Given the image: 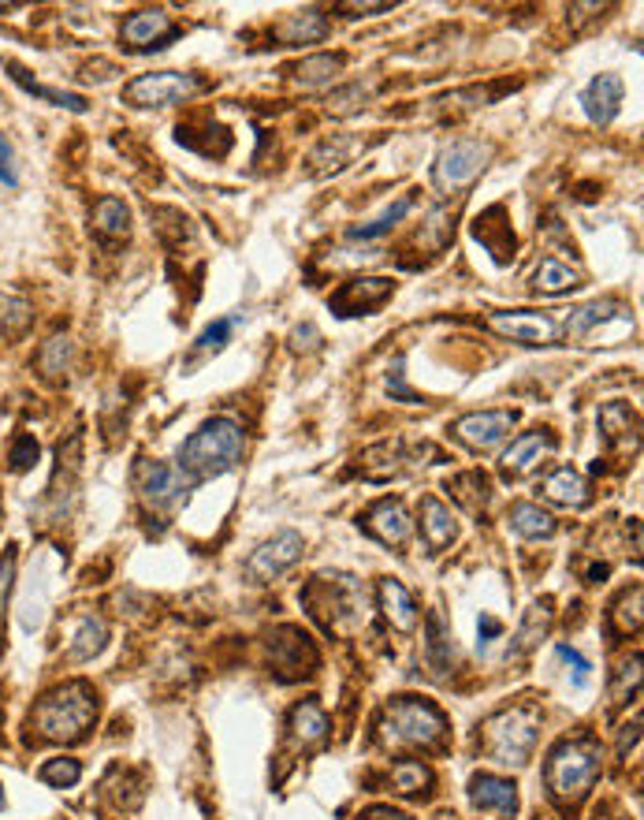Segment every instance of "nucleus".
Instances as JSON below:
<instances>
[{"label":"nucleus","instance_id":"f257e3e1","mask_svg":"<svg viewBox=\"0 0 644 820\" xmlns=\"http://www.w3.org/2000/svg\"><path fill=\"white\" fill-rule=\"evenodd\" d=\"M242 452H246L242 425L231 418H209L182 441L179 455H176V463H179L176 471L187 477L190 485L212 482V477L235 471V466L242 463Z\"/></svg>","mask_w":644,"mask_h":820},{"label":"nucleus","instance_id":"f03ea898","mask_svg":"<svg viewBox=\"0 0 644 820\" xmlns=\"http://www.w3.org/2000/svg\"><path fill=\"white\" fill-rule=\"evenodd\" d=\"M93 720H98V694L82 679H71V683L49 690L34 709V728L46 742H82L86 731L93 728Z\"/></svg>","mask_w":644,"mask_h":820},{"label":"nucleus","instance_id":"7ed1b4c3","mask_svg":"<svg viewBox=\"0 0 644 820\" xmlns=\"http://www.w3.org/2000/svg\"><path fill=\"white\" fill-rule=\"evenodd\" d=\"M600 769H604V761H600V745L593 739H566L547 753L544 764L547 794L559 806H577L593 791Z\"/></svg>","mask_w":644,"mask_h":820},{"label":"nucleus","instance_id":"20e7f679","mask_svg":"<svg viewBox=\"0 0 644 820\" xmlns=\"http://www.w3.org/2000/svg\"><path fill=\"white\" fill-rule=\"evenodd\" d=\"M444 734H447L444 712L425 698H395L380 717V739L388 745L436 750V745H444Z\"/></svg>","mask_w":644,"mask_h":820},{"label":"nucleus","instance_id":"39448f33","mask_svg":"<svg viewBox=\"0 0 644 820\" xmlns=\"http://www.w3.org/2000/svg\"><path fill=\"white\" fill-rule=\"evenodd\" d=\"M536 731H541V712L536 709L529 705L503 709L485 723V753L492 761L518 769V764L529 761V753L536 745Z\"/></svg>","mask_w":644,"mask_h":820},{"label":"nucleus","instance_id":"423d86ee","mask_svg":"<svg viewBox=\"0 0 644 820\" xmlns=\"http://www.w3.org/2000/svg\"><path fill=\"white\" fill-rule=\"evenodd\" d=\"M303 601L314 612V620L325 623L328 631H343V620L358 623L365 612V596L358 593V582L347 579V574H320V579L306 585Z\"/></svg>","mask_w":644,"mask_h":820},{"label":"nucleus","instance_id":"0eeeda50","mask_svg":"<svg viewBox=\"0 0 644 820\" xmlns=\"http://www.w3.org/2000/svg\"><path fill=\"white\" fill-rule=\"evenodd\" d=\"M488 157H492V146L477 142V138H455V142H447L444 149H439L436 168H433L436 187L444 190V195H458V190H466L480 172H485Z\"/></svg>","mask_w":644,"mask_h":820},{"label":"nucleus","instance_id":"6e6552de","mask_svg":"<svg viewBox=\"0 0 644 820\" xmlns=\"http://www.w3.org/2000/svg\"><path fill=\"white\" fill-rule=\"evenodd\" d=\"M201 90V82L195 75L182 71H153V75H138L135 82L123 87V101L135 105V109H168V105H182L190 101Z\"/></svg>","mask_w":644,"mask_h":820},{"label":"nucleus","instance_id":"1a4fd4ad","mask_svg":"<svg viewBox=\"0 0 644 820\" xmlns=\"http://www.w3.org/2000/svg\"><path fill=\"white\" fill-rule=\"evenodd\" d=\"M268 660H273V671L284 683H295V679H306L317 671V645L298 626H276L268 634Z\"/></svg>","mask_w":644,"mask_h":820},{"label":"nucleus","instance_id":"9d476101","mask_svg":"<svg viewBox=\"0 0 644 820\" xmlns=\"http://www.w3.org/2000/svg\"><path fill=\"white\" fill-rule=\"evenodd\" d=\"M488 325L499 336L514 339L525 347H552L563 336V325L552 314H533V310H514V314H492Z\"/></svg>","mask_w":644,"mask_h":820},{"label":"nucleus","instance_id":"9b49d317","mask_svg":"<svg viewBox=\"0 0 644 820\" xmlns=\"http://www.w3.org/2000/svg\"><path fill=\"white\" fill-rule=\"evenodd\" d=\"M298 560H303V534L280 530V534L273 541H265V545L246 560V574H250L254 582H273V579H280L284 571H291Z\"/></svg>","mask_w":644,"mask_h":820},{"label":"nucleus","instance_id":"f8f14e48","mask_svg":"<svg viewBox=\"0 0 644 820\" xmlns=\"http://www.w3.org/2000/svg\"><path fill=\"white\" fill-rule=\"evenodd\" d=\"M395 295V280L388 276H358V280L343 284L336 295H331V314L339 317H361L380 310L384 303Z\"/></svg>","mask_w":644,"mask_h":820},{"label":"nucleus","instance_id":"ddd939ff","mask_svg":"<svg viewBox=\"0 0 644 820\" xmlns=\"http://www.w3.org/2000/svg\"><path fill=\"white\" fill-rule=\"evenodd\" d=\"M135 477H138V493H142V500L153 511L176 507L179 500H187V493L195 488L176 471V466H168V463H142Z\"/></svg>","mask_w":644,"mask_h":820},{"label":"nucleus","instance_id":"4468645a","mask_svg":"<svg viewBox=\"0 0 644 820\" xmlns=\"http://www.w3.org/2000/svg\"><path fill=\"white\" fill-rule=\"evenodd\" d=\"M176 34L179 30L165 8H142V12H131L123 19L120 41H123V49H131V52H153V49H165V41H171Z\"/></svg>","mask_w":644,"mask_h":820},{"label":"nucleus","instance_id":"2eb2a0df","mask_svg":"<svg viewBox=\"0 0 644 820\" xmlns=\"http://www.w3.org/2000/svg\"><path fill=\"white\" fill-rule=\"evenodd\" d=\"M514 422H518L514 411H474L455 422V436L466 447H474V452H488V447L507 441Z\"/></svg>","mask_w":644,"mask_h":820},{"label":"nucleus","instance_id":"dca6fc26","mask_svg":"<svg viewBox=\"0 0 644 820\" xmlns=\"http://www.w3.org/2000/svg\"><path fill=\"white\" fill-rule=\"evenodd\" d=\"M361 526H365V534L377 537L380 545L403 549L406 541H410L414 522H410V515H406L403 500H392V496H388V500H377V504L365 511V515H361Z\"/></svg>","mask_w":644,"mask_h":820},{"label":"nucleus","instance_id":"f3484780","mask_svg":"<svg viewBox=\"0 0 644 820\" xmlns=\"http://www.w3.org/2000/svg\"><path fill=\"white\" fill-rule=\"evenodd\" d=\"M555 452V441L547 429H533V433H522L518 441H514L507 452H503V474L511 477H522L529 474L533 466H541V460H547V455Z\"/></svg>","mask_w":644,"mask_h":820},{"label":"nucleus","instance_id":"a211bd4d","mask_svg":"<svg viewBox=\"0 0 644 820\" xmlns=\"http://www.w3.org/2000/svg\"><path fill=\"white\" fill-rule=\"evenodd\" d=\"M377 604H380L384 620H388L399 634H414L417 631V615H422V612H417L414 593L406 590L403 582L380 579V585H377Z\"/></svg>","mask_w":644,"mask_h":820},{"label":"nucleus","instance_id":"6ab92c4d","mask_svg":"<svg viewBox=\"0 0 644 820\" xmlns=\"http://www.w3.org/2000/svg\"><path fill=\"white\" fill-rule=\"evenodd\" d=\"M622 93H626V87H622L618 75H596V79L582 90L585 116L600 127L611 124L622 109Z\"/></svg>","mask_w":644,"mask_h":820},{"label":"nucleus","instance_id":"aec40b11","mask_svg":"<svg viewBox=\"0 0 644 820\" xmlns=\"http://www.w3.org/2000/svg\"><path fill=\"white\" fill-rule=\"evenodd\" d=\"M469 798H474V806L492 809V813H499V817L518 813V787L511 780H503V775H492V772L474 775V780H469Z\"/></svg>","mask_w":644,"mask_h":820},{"label":"nucleus","instance_id":"412c9836","mask_svg":"<svg viewBox=\"0 0 644 820\" xmlns=\"http://www.w3.org/2000/svg\"><path fill=\"white\" fill-rule=\"evenodd\" d=\"M630 310L615 298H604V303H588V306H577V310L563 322V336L566 339H585L588 333H596L600 325L607 322H626Z\"/></svg>","mask_w":644,"mask_h":820},{"label":"nucleus","instance_id":"4be33fe9","mask_svg":"<svg viewBox=\"0 0 644 820\" xmlns=\"http://www.w3.org/2000/svg\"><path fill=\"white\" fill-rule=\"evenodd\" d=\"M541 488H544V496L552 500V504H559V507L582 511V507L593 504V488H588V482L574 471V466H559V471H552L544 477Z\"/></svg>","mask_w":644,"mask_h":820},{"label":"nucleus","instance_id":"5701e85b","mask_svg":"<svg viewBox=\"0 0 644 820\" xmlns=\"http://www.w3.org/2000/svg\"><path fill=\"white\" fill-rule=\"evenodd\" d=\"M425 664L433 668V675L444 679L450 664H455V638H450V626L444 623V615L439 612H428V623H425Z\"/></svg>","mask_w":644,"mask_h":820},{"label":"nucleus","instance_id":"b1692460","mask_svg":"<svg viewBox=\"0 0 644 820\" xmlns=\"http://www.w3.org/2000/svg\"><path fill=\"white\" fill-rule=\"evenodd\" d=\"M422 534H425V545L433 549V552H444L450 541H455V534H458L450 507L439 504L436 496H425L422 500Z\"/></svg>","mask_w":644,"mask_h":820},{"label":"nucleus","instance_id":"393cba45","mask_svg":"<svg viewBox=\"0 0 644 820\" xmlns=\"http://www.w3.org/2000/svg\"><path fill=\"white\" fill-rule=\"evenodd\" d=\"M276 38L284 46H314V41L328 38V19L317 12V8H306V12L287 16L280 27H276Z\"/></svg>","mask_w":644,"mask_h":820},{"label":"nucleus","instance_id":"a878e982","mask_svg":"<svg viewBox=\"0 0 644 820\" xmlns=\"http://www.w3.org/2000/svg\"><path fill=\"white\" fill-rule=\"evenodd\" d=\"M447 493L455 504H463L469 515H480V511L488 507V496H492V482L485 471H466V474H455L447 482Z\"/></svg>","mask_w":644,"mask_h":820},{"label":"nucleus","instance_id":"bb28decb","mask_svg":"<svg viewBox=\"0 0 644 820\" xmlns=\"http://www.w3.org/2000/svg\"><path fill=\"white\" fill-rule=\"evenodd\" d=\"M109 642V626L98 615H82L71 631V645H68V660L71 664H82V660H93Z\"/></svg>","mask_w":644,"mask_h":820},{"label":"nucleus","instance_id":"cd10ccee","mask_svg":"<svg viewBox=\"0 0 644 820\" xmlns=\"http://www.w3.org/2000/svg\"><path fill=\"white\" fill-rule=\"evenodd\" d=\"M93 231H98L105 243L127 239L131 236V209H127L120 198H101L98 206H93Z\"/></svg>","mask_w":644,"mask_h":820},{"label":"nucleus","instance_id":"c85d7f7f","mask_svg":"<svg viewBox=\"0 0 644 820\" xmlns=\"http://www.w3.org/2000/svg\"><path fill=\"white\" fill-rule=\"evenodd\" d=\"M511 530H514V534H518V537L541 541V537H552L559 526H555V518L547 515V511H544L541 504H525V500H522V504H514V507H511Z\"/></svg>","mask_w":644,"mask_h":820},{"label":"nucleus","instance_id":"c756f323","mask_svg":"<svg viewBox=\"0 0 644 820\" xmlns=\"http://www.w3.org/2000/svg\"><path fill=\"white\" fill-rule=\"evenodd\" d=\"M354 154H358V142H354V138H328V142H320L314 149V157H309V176L320 179L328 172H339Z\"/></svg>","mask_w":644,"mask_h":820},{"label":"nucleus","instance_id":"7c9ffc66","mask_svg":"<svg viewBox=\"0 0 644 820\" xmlns=\"http://www.w3.org/2000/svg\"><path fill=\"white\" fill-rule=\"evenodd\" d=\"M577 284H582V273L571 269L566 261H555V258L541 261V269L533 273V287L541 295H566V292H574Z\"/></svg>","mask_w":644,"mask_h":820},{"label":"nucleus","instance_id":"2f4dec72","mask_svg":"<svg viewBox=\"0 0 644 820\" xmlns=\"http://www.w3.org/2000/svg\"><path fill=\"white\" fill-rule=\"evenodd\" d=\"M347 68V57L343 52H317V57H306L303 63L295 68V79L303 82V87H325L336 75Z\"/></svg>","mask_w":644,"mask_h":820},{"label":"nucleus","instance_id":"473e14b6","mask_svg":"<svg viewBox=\"0 0 644 820\" xmlns=\"http://www.w3.org/2000/svg\"><path fill=\"white\" fill-rule=\"evenodd\" d=\"M4 68L12 71V79L19 82V87H23V90H30V93H34V98H41V101H49V105H60V109H71V112H86V109H90V105H86V98H82V93H68V90H49V87H41V82H34V79H30V75H27L23 68H19V63H12V60H8Z\"/></svg>","mask_w":644,"mask_h":820},{"label":"nucleus","instance_id":"72a5a7b5","mask_svg":"<svg viewBox=\"0 0 644 820\" xmlns=\"http://www.w3.org/2000/svg\"><path fill=\"white\" fill-rule=\"evenodd\" d=\"M291 734L303 745H314L328 734V717L325 709L317 705V701H303V705H295L291 712Z\"/></svg>","mask_w":644,"mask_h":820},{"label":"nucleus","instance_id":"f704fd0d","mask_svg":"<svg viewBox=\"0 0 644 820\" xmlns=\"http://www.w3.org/2000/svg\"><path fill=\"white\" fill-rule=\"evenodd\" d=\"M410 209H414V198H410V195H403L399 201H395V206H388V209L380 213V217H373L369 224H354L347 236H350V239H361V243L380 239V236H388L395 224H403V217H406V213H410Z\"/></svg>","mask_w":644,"mask_h":820},{"label":"nucleus","instance_id":"c9c22d12","mask_svg":"<svg viewBox=\"0 0 644 820\" xmlns=\"http://www.w3.org/2000/svg\"><path fill=\"white\" fill-rule=\"evenodd\" d=\"M600 429H604V441L607 444H618L622 436H633L637 433V414H633L626 403H604L600 407Z\"/></svg>","mask_w":644,"mask_h":820},{"label":"nucleus","instance_id":"e433bc0d","mask_svg":"<svg viewBox=\"0 0 644 820\" xmlns=\"http://www.w3.org/2000/svg\"><path fill=\"white\" fill-rule=\"evenodd\" d=\"M641 601H644V593H641V585H633L630 593H622V601L615 604V612H611V631L615 634H633L641 626Z\"/></svg>","mask_w":644,"mask_h":820},{"label":"nucleus","instance_id":"4c0bfd02","mask_svg":"<svg viewBox=\"0 0 644 820\" xmlns=\"http://www.w3.org/2000/svg\"><path fill=\"white\" fill-rule=\"evenodd\" d=\"M428 783H433V772L422 761H399L392 769V787L399 794H422Z\"/></svg>","mask_w":644,"mask_h":820},{"label":"nucleus","instance_id":"58836bf2","mask_svg":"<svg viewBox=\"0 0 644 820\" xmlns=\"http://www.w3.org/2000/svg\"><path fill=\"white\" fill-rule=\"evenodd\" d=\"M82 780V764L75 758H52L41 764V783L49 787H75Z\"/></svg>","mask_w":644,"mask_h":820},{"label":"nucleus","instance_id":"ea45409f","mask_svg":"<svg viewBox=\"0 0 644 820\" xmlns=\"http://www.w3.org/2000/svg\"><path fill=\"white\" fill-rule=\"evenodd\" d=\"M235 317H220V322H212L206 333L198 336V344H195V355L198 358H206V355H217V350H224V344H228L231 339V333H235Z\"/></svg>","mask_w":644,"mask_h":820},{"label":"nucleus","instance_id":"a19ab883","mask_svg":"<svg viewBox=\"0 0 644 820\" xmlns=\"http://www.w3.org/2000/svg\"><path fill=\"white\" fill-rule=\"evenodd\" d=\"M38 455H41V447H38V441L30 433H19L16 441H12V452H8V463H12V471L16 474H23V471H30V466L38 463Z\"/></svg>","mask_w":644,"mask_h":820},{"label":"nucleus","instance_id":"79ce46f5","mask_svg":"<svg viewBox=\"0 0 644 820\" xmlns=\"http://www.w3.org/2000/svg\"><path fill=\"white\" fill-rule=\"evenodd\" d=\"M373 93V87H361V82H354V87H347L343 93H331V101H328V109L331 112H339V116H347V112H354L358 109V105L369 98Z\"/></svg>","mask_w":644,"mask_h":820},{"label":"nucleus","instance_id":"37998d69","mask_svg":"<svg viewBox=\"0 0 644 820\" xmlns=\"http://www.w3.org/2000/svg\"><path fill=\"white\" fill-rule=\"evenodd\" d=\"M68 358H71V344L57 336V339H49L46 350H41V369H46V373H63Z\"/></svg>","mask_w":644,"mask_h":820},{"label":"nucleus","instance_id":"c03bdc74","mask_svg":"<svg viewBox=\"0 0 644 820\" xmlns=\"http://www.w3.org/2000/svg\"><path fill=\"white\" fill-rule=\"evenodd\" d=\"M4 310L8 314L0 317V328H4V336H19L30 325V306L27 303H16V298H8Z\"/></svg>","mask_w":644,"mask_h":820},{"label":"nucleus","instance_id":"a18cd8bd","mask_svg":"<svg viewBox=\"0 0 644 820\" xmlns=\"http://www.w3.org/2000/svg\"><path fill=\"white\" fill-rule=\"evenodd\" d=\"M392 0H377V4H373V0H347V4H339L336 12L343 16V19H365V16H384V12H392Z\"/></svg>","mask_w":644,"mask_h":820},{"label":"nucleus","instance_id":"49530a36","mask_svg":"<svg viewBox=\"0 0 644 820\" xmlns=\"http://www.w3.org/2000/svg\"><path fill=\"white\" fill-rule=\"evenodd\" d=\"M547 623H552V615H547V604H536L529 612V623H525V631L518 634V645L522 649H533V638H544Z\"/></svg>","mask_w":644,"mask_h":820},{"label":"nucleus","instance_id":"de8ad7c7","mask_svg":"<svg viewBox=\"0 0 644 820\" xmlns=\"http://www.w3.org/2000/svg\"><path fill=\"white\" fill-rule=\"evenodd\" d=\"M12 582H16V549H8L4 556H0V615H4V609H8Z\"/></svg>","mask_w":644,"mask_h":820},{"label":"nucleus","instance_id":"09e8293b","mask_svg":"<svg viewBox=\"0 0 644 820\" xmlns=\"http://www.w3.org/2000/svg\"><path fill=\"white\" fill-rule=\"evenodd\" d=\"M559 660L574 671V686L582 690L588 683V660L577 653V649H571V645H559Z\"/></svg>","mask_w":644,"mask_h":820},{"label":"nucleus","instance_id":"8fccbe9b","mask_svg":"<svg viewBox=\"0 0 644 820\" xmlns=\"http://www.w3.org/2000/svg\"><path fill=\"white\" fill-rule=\"evenodd\" d=\"M388 392H392V399H403V403H422V396H414V392L406 388V381H403V358H395L392 377H388Z\"/></svg>","mask_w":644,"mask_h":820},{"label":"nucleus","instance_id":"3c124183","mask_svg":"<svg viewBox=\"0 0 644 820\" xmlns=\"http://www.w3.org/2000/svg\"><path fill=\"white\" fill-rule=\"evenodd\" d=\"M0 184H4V187H16L19 184V176H16V154H12V146H8L4 135H0Z\"/></svg>","mask_w":644,"mask_h":820},{"label":"nucleus","instance_id":"603ef678","mask_svg":"<svg viewBox=\"0 0 644 820\" xmlns=\"http://www.w3.org/2000/svg\"><path fill=\"white\" fill-rule=\"evenodd\" d=\"M499 631H503L499 620H492V615H480V638H485V642H488V638H496Z\"/></svg>","mask_w":644,"mask_h":820},{"label":"nucleus","instance_id":"864d4df0","mask_svg":"<svg viewBox=\"0 0 644 820\" xmlns=\"http://www.w3.org/2000/svg\"><path fill=\"white\" fill-rule=\"evenodd\" d=\"M0 809H4V794H0Z\"/></svg>","mask_w":644,"mask_h":820}]
</instances>
